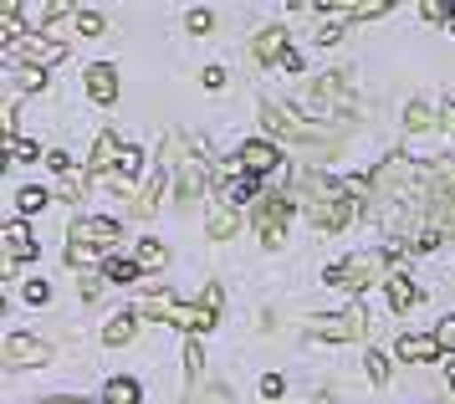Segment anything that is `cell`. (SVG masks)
I'll list each match as a JSON object with an SVG mask.
<instances>
[{
	"mask_svg": "<svg viewBox=\"0 0 455 404\" xmlns=\"http://www.w3.org/2000/svg\"><path fill=\"white\" fill-rule=\"evenodd\" d=\"M435 338H440V348H451V353H455V318H445V323H440V333H435Z\"/></svg>",
	"mask_w": 455,
	"mask_h": 404,
	"instance_id": "obj_33",
	"label": "cell"
},
{
	"mask_svg": "<svg viewBox=\"0 0 455 404\" xmlns=\"http://www.w3.org/2000/svg\"><path fill=\"white\" fill-rule=\"evenodd\" d=\"M189 404H230V400H226V389H205V394H195Z\"/></svg>",
	"mask_w": 455,
	"mask_h": 404,
	"instance_id": "obj_35",
	"label": "cell"
},
{
	"mask_svg": "<svg viewBox=\"0 0 455 404\" xmlns=\"http://www.w3.org/2000/svg\"><path fill=\"white\" fill-rule=\"evenodd\" d=\"M235 230H241V215H235V210H215V215H210V236L226 241V236H235Z\"/></svg>",
	"mask_w": 455,
	"mask_h": 404,
	"instance_id": "obj_21",
	"label": "cell"
},
{
	"mask_svg": "<svg viewBox=\"0 0 455 404\" xmlns=\"http://www.w3.org/2000/svg\"><path fill=\"white\" fill-rule=\"evenodd\" d=\"M343 36V31H338V26H332V20H323V26H317V46H332V41Z\"/></svg>",
	"mask_w": 455,
	"mask_h": 404,
	"instance_id": "obj_34",
	"label": "cell"
},
{
	"mask_svg": "<svg viewBox=\"0 0 455 404\" xmlns=\"http://www.w3.org/2000/svg\"><path fill=\"white\" fill-rule=\"evenodd\" d=\"M435 353H440V338H399V359H410V364H430Z\"/></svg>",
	"mask_w": 455,
	"mask_h": 404,
	"instance_id": "obj_16",
	"label": "cell"
},
{
	"mask_svg": "<svg viewBox=\"0 0 455 404\" xmlns=\"http://www.w3.org/2000/svg\"><path fill=\"white\" fill-rule=\"evenodd\" d=\"M451 389H455V364H451Z\"/></svg>",
	"mask_w": 455,
	"mask_h": 404,
	"instance_id": "obj_40",
	"label": "cell"
},
{
	"mask_svg": "<svg viewBox=\"0 0 455 404\" xmlns=\"http://www.w3.org/2000/svg\"><path fill=\"white\" fill-rule=\"evenodd\" d=\"M36 251H42V246H36V236H31L21 221L5 225V256H11V262H31Z\"/></svg>",
	"mask_w": 455,
	"mask_h": 404,
	"instance_id": "obj_10",
	"label": "cell"
},
{
	"mask_svg": "<svg viewBox=\"0 0 455 404\" xmlns=\"http://www.w3.org/2000/svg\"><path fill=\"white\" fill-rule=\"evenodd\" d=\"M108 277L118 287H128V282H139V262H108Z\"/></svg>",
	"mask_w": 455,
	"mask_h": 404,
	"instance_id": "obj_25",
	"label": "cell"
},
{
	"mask_svg": "<svg viewBox=\"0 0 455 404\" xmlns=\"http://www.w3.org/2000/svg\"><path fill=\"white\" fill-rule=\"evenodd\" d=\"M276 143H267V139H251V143H241V169L246 174H267V169H276Z\"/></svg>",
	"mask_w": 455,
	"mask_h": 404,
	"instance_id": "obj_8",
	"label": "cell"
},
{
	"mask_svg": "<svg viewBox=\"0 0 455 404\" xmlns=\"http://www.w3.org/2000/svg\"><path fill=\"white\" fill-rule=\"evenodd\" d=\"M77 31L83 36H103V16L98 11H77Z\"/></svg>",
	"mask_w": 455,
	"mask_h": 404,
	"instance_id": "obj_28",
	"label": "cell"
},
{
	"mask_svg": "<svg viewBox=\"0 0 455 404\" xmlns=\"http://www.w3.org/2000/svg\"><path fill=\"white\" fill-rule=\"evenodd\" d=\"M133 262H139V266H164V246H159V241H144Z\"/></svg>",
	"mask_w": 455,
	"mask_h": 404,
	"instance_id": "obj_26",
	"label": "cell"
},
{
	"mask_svg": "<svg viewBox=\"0 0 455 404\" xmlns=\"http://www.w3.org/2000/svg\"><path fill=\"white\" fill-rule=\"evenodd\" d=\"M384 271V256H348V262H338V266H328V282L332 287H348V292H358V287H369L373 277Z\"/></svg>",
	"mask_w": 455,
	"mask_h": 404,
	"instance_id": "obj_3",
	"label": "cell"
},
{
	"mask_svg": "<svg viewBox=\"0 0 455 404\" xmlns=\"http://www.w3.org/2000/svg\"><path fill=\"white\" fill-rule=\"evenodd\" d=\"M205 180H210V169L195 154H180V200H195L200 190H205Z\"/></svg>",
	"mask_w": 455,
	"mask_h": 404,
	"instance_id": "obj_9",
	"label": "cell"
},
{
	"mask_svg": "<svg viewBox=\"0 0 455 404\" xmlns=\"http://www.w3.org/2000/svg\"><path fill=\"white\" fill-rule=\"evenodd\" d=\"M312 102L328 113V108H348V93H343V77H323L312 82Z\"/></svg>",
	"mask_w": 455,
	"mask_h": 404,
	"instance_id": "obj_14",
	"label": "cell"
},
{
	"mask_svg": "<svg viewBox=\"0 0 455 404\" xmlns=\"http://www.w3.org/2000/svg\"><path fill=\"white\" fill-rule=\"evenodd\" d=\"M220 195H226V205L235 210V205H251V200H256V195H261V184H256V174H246V180H230Z\"/></svg>",
	"mask_w": 455,
	"mask_h": 404,
	"instance_id": "obj_17",
	"label": "cell"
},
{
	"mask_svg": "<svg viewBox=\"0 0 455 404\" xmlns=\"http://www.w3.org/2000/svg\"><path fill=\"white\" fill-rule=\"evenodd\" d=\"M312 338H323V343H348L363 333V312H332V318H312L307 323Z\"/></svg>",
	"mask_w": 455,
	"mask_h": 404,
	"instance_id": "obj_4",
	"label": "cell"
},
{
	"mask_svg": "<svg viewBox=\"0 0 455 404\" xmlns=\"http://www.w3.org/2000/svg\"><path fill=\"white\" fill-rule=\"evenodd\" d=\"M287 52H291V46H287V31H282V26H271V31L256 36V57H261V61H282Z\"/></svg>",
	"mask_w": 455,
	"mask_h": 404,
	"instance_id": "obj_15",
	"label": "cell"
},
{
	"mask_svg": "<svg viewBox=\"0 0 455 404\" xmlns=\"http://www.w3.org/2000/svg\"><path fill=\"white\" fill-rule=\"evenodd\" d=\"M312 184V200H307V215L317 230H343L353 221V200L338 190V184H323V180H307Z\"/></svg>",
	"mask_w": 455,
	"mask_h": 404,
	"instance_id": "obj_1",
	"label": "cell"
},
{
	"mask_svg": "<svg viewBox=\"0 0 455 404\" xmlns=\"http://www.w3.org/2000/svg\"><path fill=\"white\" fill-rule=\"evenodd\" d=\"M200 364H205V353H200V343H195V338H189V348H185V374H189V379H195V374H200Z\"/></svg>",
	"mask_w": 455,
	"mask_h": 404,
	"instance_id": "obj_30",
	"label": "cell"
},
{
	"mask_svg": "<svg viewBox=\"0 0 455 404\" xmlns=\"http://www.w3.org/2000/svg\"><path fill=\"white\" fill-rule=\"evenodd\" d=\"M67 262H72V266H87V262H92V246L72 241V246H67Z\"/></svg>",
	"mask_w": 455,
	"mask_h": 404,
	"instance_id": "obj_31",
	"label": "cell"
},
{
	"mask_svg": "<svg viewBox=\"0 0 455 404\" xmlns=\"http://www.w3.org/2000/svg\"><path fill=\"white\" fill-rule=\"evenodd\" d=\"M103 404H139V384L133 379H113L103 389Z\"/></svg>",
	"mask_w": 455,
	"mask_h": 404,
	"instance_id": "obj_20",
	"label": "cell"
},
{
	"mask_svg": "<svg viewBox=\"0 0 455 404\" xmlns=\"http://www.w3.org/2000/svg\"><path fill=\"white\" fill-rule=\"evenodd\" d=\"M87 93H92V102H113L118 98V72H113L108 61L87 67Z\"/></svg>",
	"mask_w": 455,
	"mask_h": 404,
	"instance_id": "obj_11",
	"label": "cell"
},
{
	"mask_svg": "<svg viewBox=\"0 0 455 404\" xmlns=\"http://www.w3.org/2000/svg\"><path fill=\"white\" fill-rule=\"evenodd\" d=\"M435 108H425V102H410V113H404V128H410V133H430L435 128Z\"/></svg>",
	"mask_w": 455,
	"mask_h": 404,
	"instance_id": "obj_19",
	"label": "cell"
},
{
	"mask_svg": "<svg viewBox=\"0 0 455 404\" xmlns=\"http://www.w3.org/2000/svg\"><path fill=\"white\" fill-rule=\"evenodd\" d=\"M26 303H36V307L52 303V287H46V282H31V287H26Z\"/></svg>",
	"mask_w": 455,
	"mask_h": 404,
	"instance_id": "obj_32",
	"label": "cell"
},
{
	"mask_svg": "<svg viewBox=\"0 0 455 404\" xmlns=\"http://www.w3.org/2000/svg\"><path fill=\"white\" fill-rule=\"evenodd\" d=\"M261 394H267V400H276V394H282V379H276V374H267V379H261Z\"/></svg>",
	"mask_w": 455,
	"mask_h": 404,
	"instance_id": "obj_38",
	"label": "cell"
},
{
	"mask_svg": "<svg viewBox=\"0 0 455 404\" xmlns=\"http://www.w3.org/2000/svg\"><path fill=\"white\" fill-rule=\"evenodd\" d=\"M451 230H455V221H451Z\"/></svg>",
	"mask_w": 455,
	"mask_h": 404,
	"instance_id": "obj_42",
	"label": "cell"
},
{
	"mask_svg": "<svg viewBox=\"0 0 455 404\" xmlns=\"http://www.w3.org/2000/svg\"><path fill=\"white\" fill-rule=\"evenodd\" d=\"M389 303H394V312H404V307L419 303V287L410 277H389Z\"/></svg>",
	"mask_w": 455,
	"mask_h": 404,
	"instance_id": "obj_18",
	"label": "cell"
},
{
	"mask_svg": "<svg viewBox=\"0 0 455 404\" xmlns=\"http://www.w3.org/2000/svg\"><path fill=\"white\" fill-rule=\"evenodd\" d=\"M445 128H451V133H455V108H451V113H445Z\"/></svg>",
	"mask_w": 455,
	"mask_h": 404,
	"instance_id": "obj_39",
	"label": "cell"
},
{
	"mask_svg": "<svg viewBox=\"0 0 455 404\" xmlns=\"http://www.w3.org/2000/svg\"><path fill=\"white\" fill-rule=\"evenodd\" d=\"M5 149H11V159H42V149H36V143H26V139H5Z\"/></svg>",
	"mask_w": 455,
	"mask_h": 404,
	"instance_id": "obj_27",
	"label": "cell"
},
{
	"mask_svg": "<svg viewBox=\"0 0 455 404\" xmlns=\"http://www.w3.org/2000/svg\"><path fill=\"white\" fill-rule=\"evenodd\" d=\"M451 11H455V5H451Z\"/></svg>",
	"mask_w": 455,
	"mask_h": 404,
	"instance_id": "obj_43",
	"label": "cell"
},
{
	"mask_svg": "<svg viewBox=\"0 0 455 404\" xmlns=\"http://www.w3.org/2000/svg\"><path fill=\"white\" fill-rule=\"evenodd\" d=\"M16 205H21V215H36L46 205V190L42 184H26V190H16Z\"/></svg>",
	"mask_w": 455,
	"mask_h": 404,
	"instance_id": "obj_22",
	"label": "cell"
},
{
	"mask_svg": "<svg viewBox=\"0 0 455 404\" xmlns=\"http://www.w3.org/2000/svg\"><path fill=\"white\" fill-rule=\"evenodd\" d=\"M291 221V205L287 200H267L261 210H256V230L267 236V246H282V230H287Z\"/></svg>",
	"mask_w": 455,
	"mask_h": 404,
	"instance_id": "obj_6",
	"label": "cell"
},
{
	"mask_svg": "<svg viewBox=\"0 0 455 404\" xmlns=\"http://www.w3.org/2000/svg\"><path fill=\"white\" fill-rule=\"evenodd\" d=\"M92 174H103V169H118L124 164V149H118V139L113 133H98V143H92Z\"/></svg>",
	"mask_w": 455,
	"mask_h": 404,
	"instance_id": "obj_13",
	"label": "cell"
},
{
	"mask_svg": "<svg viewBox=\"0 0 455 404\" xmlns=\"http://www.w3.org/2000/svg\"><path fill=\"white\" fill-rule=\"evenodd\" d=\"M159 195H164V169H154V180H148L144 200L133 205V210H139V215H148V210H154V205H159Z\"/></svg>",
	"mask_w": 455,
	"mask_h": 404,
	"instance_id": "obj_24",
	"label": "cell"
},
{
	"mask_svg": "<svg viewBox=\"0 0 455 404\" xmlns=\"http://www.w3.org/2000/svg\"><path fill=\"white\" fill-rule=\"evenodd\" d=\"M118 236V225L113 221H98V215H87V221L72 225V241H83V246H108Z\"/></svg>",
	"mask_w": 455,
	"mask_h": 404,
	"instance_id": "obj_12",
	"label": "cell"
},
{
	"mask_svg": "<svg viewBox=\"0 0 455 404\" xmlns=\"http://www.w3.org/2000/svg\"><path fill=\"white\" fill-rule=\"evenodd\" d=\"M5 52H11L16 61H26V67L36 72V67H52V61H62V41H46V36H21V41H11Z\"/></svg>",
	"mask_w": 455,
	"mask_h": 404,
	"instance_id": "obj_5",
	"label": "cell"
},
{
	"mask_svg": "<svg viewBox=\"0 0 455 404\" xmlns=\"http://www.w3.org/2000/svg\"><path fill=\"white\" fill-rule=\"evenodd\" d=\"M103 338H108L113 348H118V343H128V338H133V312H124V318H113V323L103 327Z\"/></svg>",
	"mask_w": 455,
	"mask_h": 404,
	"instance_id": "obj_23",
	"label": "cell"
},
{
	"mask_svg": "<svg viewBox=\"0 0 455 404\" xmlns=\"http://www.w3.org/2000/svg\"><path fill=\"white\" fill-rule=\"evenodd\" d=\"M144 318H159V323H174V327H185V333H200V327H215V312L210 307H180L169 292H154L144 307H139Z\"/></svg>",
	"mask_w": 455,
	"mask_h": 404,
	"instance_id": "obj_2",
	"label": "cell"
},
{
	"mask_svg": "<svg viewBox=\"0 0 455 404\" xmlns=\"http://www.w3.org/2000/svg\"><path fill=\"white\" fill-rule=\"evenodd\" d=\"M67 404H77V400H67Z\"/></svg>",
	"mask_w": 455,
	"mask_h": 404,
	"instance_id": "obj_41",
	"label": "cell"
},
{
	"mask_svg": "<svg viewBox=\"0 0 455 404\" xmlns=\"http://www.w3.org/2000/svg\"><path fill=\"white\" fill-rule=\"evenodd\" d=\"M77 287H83V297H98V292H103V282H98V277H77Z\"/></svg>",
	"mask_w": 455,
	"mask_h": 404,
	"instance_id": "obj_37",
	"label": "cell"
},
{
	"mask_svg": "<svg viewBox=\"0 0 455 404\" xmlns=\"http://www.w3.org/2000/svg\"><path fill=\"white\" fill-rule=\"evenodd\" d=\"M369 379H373V384H384V379H389V359H384V353H369Z\"/></svg>",
	"mask_w": 455,
	"mask_h": 404,
	"instance_id": "obj_29",
	"label": "cell"
},
{
	"mask_svg": "<svg viewBox=\"0 0 455 404\" xmlns=\"http://www.w3.org/2000/svg\"><path fill=\"white\" fill-rule=\"evenodd\" d=\"M42 359H46V343H42V338H31V333H16V338H5V364H11V368L42 364Z\"/></svg>",
	"mask_w": 455,
	"mask_h": 404,
	"instance_id": "obj_7",
	"label": "cell"
},
{
	"mask_svg": "<svg viewBox=\"0 0 455 404\" xmlns=\"http://www.w3.org/2000/svg\"><path fill=\"white\" fill-rule=\"evenodd\" d=\"M210 20H215L210 11H189V31H210Z\"/></svg>",
	"mask_w": 455,
	"mask_h": 404,
	"instance_id": "obj_36",
	"label": "cell"
}]
</instances>
